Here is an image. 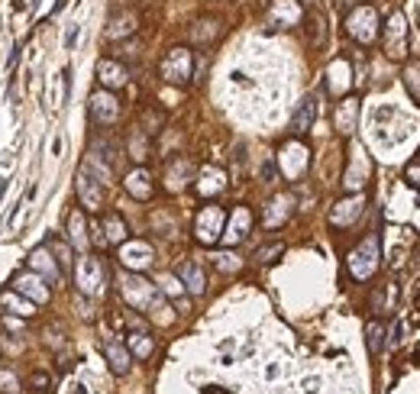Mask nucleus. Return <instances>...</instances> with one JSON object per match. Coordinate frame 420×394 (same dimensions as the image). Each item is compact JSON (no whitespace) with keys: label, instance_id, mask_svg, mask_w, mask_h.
I'll use <instances>...</instances> for the list:
<instances>
[{"label":"nucleus","instance_id":"nucleus-17","mask_svg":"<svg viewBox=\"0 0 420 394\" xmlns=\"http://www.w3.org/2000/svg\"><path fill=\"white\" fill-rule=\"evenodd\" d=\"M249 223H252V217H249V210L246 207H239L233 213V220H230V227L223 230V236H220V239H223V243H239V239H243L246 233H249Z\"/></svg>","mask_w":420,"mask_h":394},{"label":"nucleus","instance_id":"nucleus-27","mask_svg":"<svg viewBox=\"0 0 420 394\" xmlns=\"http://www.w3.org/2000/svg\"><path fill=\"white\" fill-rule=\"evenodd\" d=\"M307 29H311V45H323V36H327V20H323V13L314 10L311 17H307Z\"/></svg>","mask_w":420,"mask_h":394},{"label":"nucleus","instance_id":"nucleus-32","mask_svg":"<svg viewBox=\"0 0 420 394\" xmlns=\"http://www.w3.org/2000/svg\"><path fill=\"white\" fill-rule=\"evenodd\" d=\"M330 87H333L336 94L349 87V81H346V62H336V65L330 68Z\"/></svg>","mask_w":420,"mask_h":394},{"label":"nucleus","instance_id":"nucleus-8","mask_svg":"<svg viewBox=\"0 0 420 394\" xmlns=\"http://www.w3.org/2000/svg\"><path fill=\"white\" fill-rule=\"evenodd\" d=\"M78 285H81L84 294H101L104 291L101 259H81V265H78Z\"/></svg>","mask_w":420,"mask_h":394},{"label":"nucleus","instance_id":"nucleus-33","mask_svg":"<svg viewBox=\"0 0 420 394\" xmlns=\"http://www.w3.org/2000/svg\"><path fill=\"white\" fill-rule=\"evenodd\" d=\"M217 33H220V26L214 23V20H207V23H197V26H194V29H191L194 42H210V39H214V36H217Z\"/></svg>","mask_w":420,"mask_h":394},{"label":"nucleus","instance_id":"nucleus-11","mask_svg":"<svg viewBox=\"0 0 420 394\" xmlns=\"http://www.w3.org/2000/svg\"><path fill=\"white\" fill-rule=\"evenodd\" d=\"M120 113V104L113 94L107 91H94L91 94V117L97 120V123H113Z\"/></svg>","mask_w":420,"mask_h":394},{"label":"nucleus","instance_id":"nucleus-14","mask_svg":"<svg viewBox=\"0 0 420 394\" xmlns=\"http://www.w3.org/2000/svg\"><path fill=\"white\" fill-rule=\"evenodd\" d=\"M291 207H294V197L291 194H278L275 201L265 207V227H278L291 217Z\"/></svg>","mask_w":420,"mask_h":394},{"label":"nucleus","instance_id":"nucleus-28","mask_svg":"<svg viewBox=\"0 0 420 394\" xmlns=\"http://www.w3.org/2000/svg\"><path fill=\"white\" fill-rule=\"evenodd\" d=\"M365 336H369V353L382 356V349H385V327H382V323H369Z\"/></svg>","mask_w":420,"mask_h":394},{"label":"nucleus","instance_id":"nucleus-34","mask_svg":"<svg viewBox=\"0 0 420 394\" xmlns=\"http://www.w3.org/2000/svg\"><path fill=\"white\" fill-rule=\"evenodd\" d=\"M130 346H133V353L143 356V359H146V356H152V339L146 333H133V336H130Z\"/></svg>","mask_w":420,"mask_h":394},{"label":"nucleus","instance_id":"nucleus-10","mask_svg":"<svg viewBox=\"0 0 420 394\" xmlns=\"http://www.w3.org/2000/svg\"><path fill=\"white\" fill-rule=\"evenodd\" d=\"M120 262H123L126 269L133 272H143L152 265V246L149 243H120Z\"/></svg>","mask_w":420,"mask_h":394},{"label":"nucleus","instance_id":"nucleus-42","mask_svg":"<svg viewBox=\"0 0 420 394\" xmlns=\"http://www.w3.org/2000/svg\"><path fill=\"white\" fill-rule=\"evenodd\" d=\"M401 333H404V323H395V330H391V346L401 343Z\"/></svg>","mask_w":420,"mask_h":394},{"label":"nucleus","instance_id":"nucleus-25","mask_svg":"<svg viewBox=\"0 0 420 394\" xmlns=\"http://www.w3.org/2000/svg\"><path fill=\"white\" fill-rule=\"evenodd\" d=\"M285 155H288V165H285V171L288 175H298L304 165H307V149H301V146H288L285 149Z\"/></svg>","mask_w":420,"mask_h":394},{"label":"nucleus","instance_id":"nucleus-44","mask_svg":"<svg viewBox=\"0 0 420 394\" xmlns=\"http://www.w3.org/2000/svg\"><path fill=\"white\" fill-rule=\"evenodd\" d=\"M75 39H78V26H71V29H68V39H65V45H68V49L75 45Z\"/></svg>","mask_w":420,"mask_h":394},{"label":"nucleus","instance_id":"nucleus-37","mask_svg":"<svg viewBox=\"0 0 420 394\" xmlns=\"http://www.w3.org/2000/svg\"><path fill=\"white\" fill-rule=\"evenodd\" d=\"M0 391H4V394H20L17 375H10V372H0Z\"/></svg>","mask_w":420,"mask_h":394},{"label":"nucleus","instance_id":"nucleus-12","mask_svg":"<svg viewBox=\"0 0 420 394\" xmlns=\"http://www.w3.org/2000/svg\"><path fill=\"white\" fill-rule=\"evenodd\" d=\"M13 291L26 294L29 301H39V304L49 301V288H46V278H39V275H20L17 281H13Z\"/></svg>","mask_w":420,"mask_h":394},{"label":"nucleus","instance_id":"nucleus-19","mask_svg":"<svg viewBox=\"0 0 420 394\" xmlns=\"http://www.w3.org/2000/svg\"><path fill=\"white\" fill-rule=\"evenodd\" d=\"M314 117H317V97H304L298 113H294V120H291V129L294 133H307L314 126Z\"/></svg>","mask_w":420,"mask_h":394},{"label":"nucleus","instance_id":"nucleus-24","mask_svg":"<svg viewBox=\"0 0 420 394\" xmlns=\"http://www.w3.org/2000/svg\"><path fill=\"white\" fill-rule=\"evenodd\" d=\"M191 175H194V168L188 165V162H178V165L168 171V188H172V191H181V188L188 185V178H191Z\"/></svg>","mask_w":420,"mask_h":394},{"label":"nucleus","instance_id":"nucleus-5","mask_svg":"<svg viewBox=\"0 0 420 394\" xmlns=\"http://www.w3.org/2000/svg\"><path fill=\"white\" fill-rule=\"evenodd\" d=\"M346 26H349V36L359 42H372L375 39V26H378V13L372 7H356L353 13H349V20H346Z\"/></svg>","mask_w":420,"mask_h":394},{"label":"nucleus","instance_id":"nucleus-40","mask_svg":"<svg viewBox=\"0 0 420 394\" xmlns=\"http://www.w3.org/2000/svg\"><path fill=\"white\" fill-rule=\"evenodd\" d=\"M407 181H411V185L420 191V165H411V168H407Z\"/></svg>","mask_w":420,"mask_h":394},{"label":"nucleus","instance_id":"nucleus-4","mask_svg":"<svg viewBox=\"0 0 420 394\" xmlns=\"http://www.w3.org/2000/svg\"><path fill=\"white\" fill-rule=\"evenodd\" d=\"M78 197H81V204L88 210H97L104 201V181L91 165L81 168V175H78Z\"/></svg>","mask_w":420,"mask_h":394},{"label":"nucleus","instance_id":"nucleus-20","mask_svg":"<svg viewBox=\"0 0 420 394\" xmlns=\"http://www.w3.org/2000/svg\"><path fill=\"white\" fill-rule=\"evenodd\" d=\"M123 185H126V191L133 194V197H139V201L152 197V181H149V175H146L143 168H136V171H130Z\"/></svg>","mask_w":420,"mask_h":394},{"label":"nucleus","instance_id":"nucleus-43","mask_svg":"<svg viewBox=\"0 0 420 394\" xmlns=\"http://www.w3.org/2000/svg\"><path fill=\"white\" fill-rule=\"evenodd\" d=\"M317 385H320V378H304V391H307V394L317 391Z\"/></svg>","mask_w":420,"mask_h":394},{"label":"nucleus","instance_id":"nucleus-1","mask_svg":"<svg viewBox=\"0 0 420 394\" xmlns=\"http://www.w3.org/2000/svg\"><path fill=\"white\" fill-rule=\"evenodd\" d=\"M120 291H123L126 304L130 307H136V311H152V307H159L162 297H159V288L149 285L146 278L139 275H123V285H120Z\"/></svg>","mask_w":420,"mask_h":394},{"label":"nucleus","instance_id":"nucleus-29","mask_svg":"<svg viewBox=\"0 0 420 394\" xmlns=\"http://www.w3.org/2000/svg\"><path fill=\"white\" fill-rule=\"evenodd\" d=\"M4 304H7L13 314H20V317H29V314H33V301H23V297H17L13 291L4 294Z\"/></svg>","mask_w":420,"mask_h":394},{"label":"nucleus","instance_id":"nucleus-41","mask_svg":"<svg viewBox=\"0 0 420 394\" xmlns=\"http://www.w3.org/2000/svg\"><path fill=\"white\" fill-rule=\"evenodd\" d=\"M133 159H146V143H139V133L133 139Z\"/></svg>","mask_w":420,"mask_h":394},{"label":"nucleus","instance_id":"nucleus-31","mask_svg":"<svg viewBox=\"0 0 420 394\" xmlns=\"http://www.w3.org/2000/svg\"><path fill=\"white\" fill-rule=\"evenodd\" d=\"M68 230H71V243H75L78 249H84V246H88V239H84V220H81V213H71V217H68Z\"/></svg>","mask_w":420,"mask_h":394},{"label":"nucleus","instance_id":"nucleus-23","mask_svg":"<svg viewBox=\"0 0 420 394\" xmlns=\"http://www.w3.org/2000/svg\"><path fill=\"white\" fill-rule=\"evenodd\" d=\"M133 33H136V17L133 13H123L120 20H110V26H107L110 39H123V36H133Z\"/></svg>","mask_w":420,"mask_h":394},{"label":"nucleus","instance_id":"nucleus-16","mask_svg":"<svg viewBox=\"0 0 420 394\" xmlns=\"http://www.w3.org/2000/svg\"><path fill=\"white\" fill-rule=\"evenodd\" d=\"M104 356H107L110 369L117 372V375H126V372H130V353H126L123 343H117V339H104Z\"/></svg>","mask_w":420,"mask_h":394},{"label":"nucleus","instance_id":"nucleus-9","mask_svg":"<svg viewBox=\"0 0 420 394\" xmlns=\"http://www.w3.org/2000/svg\"><path fill=\"white\" fill-rule=\"evenodd\" d=\"M362 210H365V197H362V194L346 197V201H340L330 210V223H333V227H349V223H356V220L362 217Z\"/></svg>","mask_w":420,"mask_h":394},{"label":"nucleus","instance_id":"nucleus-3","mask_svg":"<svg viewBox=\"0 0 420 394\" xmlns=\"http://www.w3.org/2000/svg\"><path fill=\"white\" fill-rule=\"evenodd\" d=\"M191 68H194L191 52L188 49H172L165 55V62H162V78L172 81V84H185L188 78H191Z\"/></svg>","mask_w":420,"mask_h":394},{"label":"nucleus","instance_id":"nucleus-6","mask_svg":"<svg viewBox=\"0 0 420 394\" xmlns=\"http://www.w3.org/2000/svg\"><path fill=\"white\" fill-rule=\"evenodd\" d=\"M223 220H227V213L220 207H204L201 217H197V239L204 246L217 243L220 236H223Z\"/></svg>","mask_w":420,"mask_h":394},{"label":"nucleus","instance_id":"nucleus-30","mask_svg":"<svg viewBox=\"0 0 420 394\" xmlns=\"http://www.w3.org/2000/svg\"><path fill=\"white\" fill-rule=\"evenodd\" d=\"M356 110H359V104L356 101H343V107H340V129H343V133H353Z\"/></svg>","mask_w":420,"mask_h":394},{"label":"nucleus","instance_id":"nucleus-7","mask_svg":"<svg viewBox=\"0 0 420 394\" xmlns=\"http://www.w3.org/2000/svg\"><path fill=\"white\" fill-rule=\"evenodd\" d=\"M385 45L391 59H401L404 52H407V23H404V13H391L388 29H385Z\"/></svg>","mask_w":420,"mask_h":394},{"label":"nucleus","instance_id":"nucleus-15","mask_svg":"<svg viewBox=\"0 0 420 394\" xmlns=\"http://www.w3.org/2000/svg\"><path fill=\"white\" fill-rule=\"evenodd\" d=\"M97 78H101L104 87H123L130 75H126V68L120 65V62L104 59V62H97Z\"/></svg>","mask_w":420,"mask_h":394},{"label":"nucleus","instance_id":"nucleus-21","mask_svg":"<svg viewBox=\"0 0 420 394\" xmlns=\"http://www.w3.org/2000/svg\"><path fill=\"white\" fill-rule=\"evenodd\" d=\"M197 191L201 194H217V191H223V171L220 168H214V165H207L201 171V181H197Z\"/></svg>","mask_w":420,"mask_h":394},{"label":"nucleus","instance_id":"nucleus-39","mask_svg":"<svg viewBox=\"0 0 420 394\" xmlns=\"http://www.w3.org/2000/svg\"><path fill=\"white\" fill-rule=\"evenodd\" d=\"M217 265L223 272H236L239 269V259H236V255H217Z\"/></svg>","mask_w":420,"mask_h":394},{"label":"nucleus","instance_id":"nucleus-36","mask_svg":"<svg viewBox=\"0 0 420 394\" xmlns=\"http://www.w3.org/2000/svg\"><path fill=\"white\" fill-rule=\"evenodd\" d=\"M281 252H285V246H281V243H272V246H262V249L255 252V259H259V262H275Z\"/></svg>","mask_w":420,"mask_h":394},{"label":"nucleus","instance_id":"nucleus-18","mask_svg":"<svg viewBox=\"0 0 420 394\" xmlns=\"http://www.w3.org/2000/svg\"><path fill=\"white\" fill-rule=\"evenodd\" d=\"M29 265H33V272L39 278H46V281H55V278L62 275L59 265H52V255H49V246H42V249H36L33 255H29Z\"/></svg>","mask_w":420,"mask_h":394},{"label":"nucleus","instance_id":"nucleus-35","mask_svg":"<svg viewBox=\"0 0 420 394\" xmlns=\"http://www.w3.org/2000/svg\"><path fill=\"white\" fill-rule=\"evenodd\" d=\"M404 78H407V91L414 94V101H420V62H414Z\"/></svg>","mask_w":420,"mask_h":394},{"label":"nucleus","instance_id":"nucleus-26","mask_svg":"<svg viewBox=\"0 0 420 394\" xmlns=\"http://www.w3.org/2000/svg\"><path fill=\"white\" fill-rule=\"evenodd\" d=\"M104 230H107V243H126V223L117 213H110V217L104 220Z\"/></svg>","mask_w":420,"mask_h":394},{"label":"nucleus","instance_id":"nucleus-22","mask_svg":"<svg viewBox=\"0 0 420 394\" xmlns=\"http://www.w3.org/2000/svg\"><path fill=\"white\" fill-rule=\"evenodd\" d=\"M272 10H275V20H281V26L298 23V17H301V7H298L294 0H275Z\"/></svg>","mask_w":420,"mask_h":394},{"label":"nucleus","instance_id":"nucleus-2","mask_svg":"<svg viewBox=\"0 0 420 394\" xmlns=\"http://www.w3.org/2000/svg\"><path fill=\"white\" fill-rule=\"evenodd\" d=\"M375 269H378V236L372 233L349 252V272H353V278L365 281V278L375 275Z\"/></svg>","mask_w":420,"mask_h":394},{"label":"nucleus","instance_id":"nucleus-13","mask_svg":"<svg viewBox=\"0 0 420 394\" xmlns=\"http://www.w3.org/2000/svg\"><path fill=\"white\" fill-rule=\"evenodd\" d=\"M178 278H181V285H185L191 294H204V288H207L204 269L194 265V262H181V265H178Z\"/></svg>","mask_w":420,"mask_h":394},{"label":"nucleus","instance_id":"nucleus-38","mask_svg":"<svg viewBox=\"0 0 420 394\" xmlns=\"http://www.w3.org/2000/svg\"><path fill=\"white\" fill-rule=\"evenodd\" d=\"M49 385H52V378L46 372H33L29 375V388H36V391H49Z\"/></svg>","mask_w":420,"mask_h":394}]
</instances>
